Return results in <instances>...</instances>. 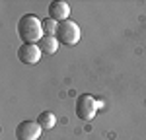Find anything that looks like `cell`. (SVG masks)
<instances>
[{"mask_svg": "<svg viewBox=\"0 0 146 140\" xmlns=\"http://www.w3.org/2000/svg\"><path fill=\"white\" fill-rule=\"evenodd\" d=\"M41 49L39 45H33V43H23L18 49V58L22 60L23 64H37L41 60Z\"/></svg>", "mask_w": 146, "mask_h": 140, "instance_id": "obj_5", "label": "cell"}, {"mask_svg": "<svg viewBox=\"0 0 146 140\" xmlns=\"http://www.w3.org/2000/svg\"><path fill=\"white\" fill-rule=\"evenodd\" d=\"M68 16H70V6H68L66 2L55 0V2L49 4V18H53L55 22H58V23L66 22Z\"/></svg>", "mask_w": 146, "mask_h": 140, "instance_id": "obj_6", "label": "cell"}, {"mask_svg": "<svg viewBox=\"0 0 146 140\" xmlns=\"http://www.w3.org/2000/svg\"><path fill=\"white\" fill-rule=\"evenodd\" d=\"M37 123H39V127L43 128V130H51V128H55V125H56V117H55V113H51V111H43L41 115L37 117Z\"/></svg>", "mask_w": 146, "mask_h": 140, "instance_id": "obj_8", "label": "cell"}, {"mask_svg": "<svg viewBox=\"0 0 146 140\" xmlns=\"http://www.w3.org/2000/svg\"><path fill=\"white\" fill-rule=\"evenodd\" d=\"M43 128L37 121H22L16 127V138L18 140H39Z\"/></svg>", "mask_w": 146, "mask_h": 140, "instance_id": "obj_4", "label": "cell"}, {"mask_svg": "<svg viewBox=\"0 0 146 140\" xmlns=\"http://www.w3.org/2000/svg\"><path fill=\"white\" fill-rule=\"evenodd\" d=\"M98 101H96V97L90 95V93H82L78 99H76V115L80 119H84V121H92L96 113H98Z\"/></svg>", "mask_w": 146, "mask_h": 140, "instance_id": "obj_3", "label": "cell"}, {"mask_svg": "<svg viewBox=\"0 0 146 140\" xmlns=\"http://www.w3.org/2000/svg\"><path fill=\"white\" fill-rule=\"evenodd\" d=\"M37 45H39V49H41L43 55H55L56 51H58V45H60V43H58V39H56L55 35H45Z\"/></svg>", "mask_w": 146, "mask_h": 140, "instance_id": "obj_7", "label": "cell"}, {"mask_svg": "<svg viewBox=\"0 0 146 140\" xmlns=\"http://www.w3.org/2000/svg\"><path fill=\"white\" fill-rule=\"evenodd\" d=\"M56 27H58V22H55L53 18H45L43 20V31H45V35H55Z\"/></svg>", "mask_w": 146, "mask_h": 140, "instance_id": "obj_9", "label": "cell"}, {"mask_svg": "<svg viewBox=\"0 0 146 140\" xmlns=\"http://www.w3.org/2000/svg\"><path fill=\"white\" fill-rule=\"evenodd\" d=\"M18 35L23 43H33L37 45L43 37H45V31H43V20H39L35 14H25L20 18L18 22Z\"/></svg>", "mask_w": 146, "mask_h": 140, "instance_id": "obj_1", "label": "cell"}, {"mask_svg": "<svg viewBox=\"0 0 146 140\" xmlns=\"http://www.w3.org/2000/svg\"><path fill=\"white\" fill-rule=\"evenodd\" d=\"M55 37L58 39V43H64V45H76L80 39H82V31H80V25L72 20L58 23L56 27Z\"/></svg>", "mask_w": 146, "mask_h": 140, "instance_id": "obj_2", "label": "cell"}]
</instances>
